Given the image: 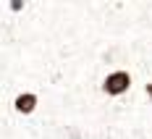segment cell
I'll return each instance as SVG.
<instances>
[{
	"instance_id": "3957f363",
	"label": "cell",
	"mask_w": 152,
	"mask_h": 139,
	"mask_svg": "<svg viewBox=\"0 0 152 139\" xmlns=\"http://www.w3.org/2000/svg\"><path fill=\"white\" fill-rule=\"evenodd\" d=\"M147 97H150V100H152V81H150V84H147Z\"/></svg>"
},
{
	"instance_id": "7a4b0ae2",
	"label": "cell",
	"mask_w": 152,
	"mask_h": 139,
	"mask_svg": "<svg viewBox=\"0 0 152 139\" xmlns=\"http://www.w3.org/2000/svg\"><path fill=\"white\" fill-rule=\"evenodd\" d=\"M37 102H39V100H37V94H34V92H21V94L13 100V108H16V113L29 116V113H34Z\"/></svg>"
},
{
	"instance_id": "6da1fadb",
	"label": "cell",
	"mask_w": 152,
	"mask_h": 139,
	"mask_svg": "<svg viewBox=\"0 0 152 139\" xmlns=\"http://www.w3.org/2000/svg\"><path fill=\"white\" fill-rule=\"evenodd\" d=\"M129 87H131L129 71H113V74H107L105 81H102V92L110 94V97H118V94L129 92Z\"/></svg>"
}]
</instances>
